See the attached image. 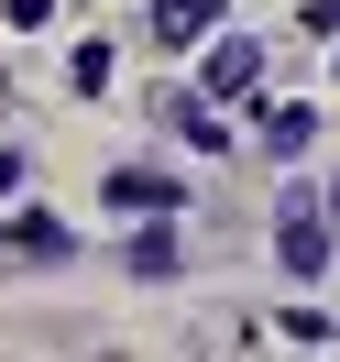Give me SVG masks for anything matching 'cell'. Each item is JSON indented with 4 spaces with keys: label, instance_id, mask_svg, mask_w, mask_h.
<instances>
[{
    "label": "cell",
    "instance_id": "cell-1",
    "mask_svg": "<svg viewBox=\"0 0 340 362\" xmlns=\"http://www.w3.org/2000/svg\"><path fill=\"white\" fill-rule=\"evenodd\" d=\"M274 264H286V274H329V264H340V252H329V209L296 198V209H286V230H274Z\"/></svg>",
    "mask_w": 340,
    "mask_h": 362
},
{
    "label": "cell",
    "instance_id": "cell-2",
    "mask_svg": "<svg viewBox=\"0 0 340 362\" xmlns=\"http://www.w3.org/2000/svg\"><path fill=\"white\" fill-rule=\"evenodd\" d=\"M264 88V45H252V33H230L220 55H209V99H252Z\"/></svg>",
    "mask_w": 340,
    "mask_h": 362
},
{
    "label": "cell",
    "instance_id": "cell-3",
    "mask_svg": "<svg viewBox=\"0 0 340 362\" xmlns=\"http://www.w3.org/2000/svg\"><path fill=\"white\" fill-rule=\"evenodd\" d=\"M209 23H220V0H154V45H165V55H187Z\"/></svg>",
    "mask_w": 340,
    "mask_h": 362
},
{
    "label": "cell",
    "instance_id": "cell-4",
    "mask_svg": "<svg viewBox=\"0 0 340 362\" xmlns=\"http://www.w3.org/2000/svg\"><path fill=\"white\" fill-rule=\"evenodd\" d=\"M110 198H121V209H165V220H176V176H154V165H121Z\"/></svg>",
    "mask_w": 340,
    "mask_h": 362
},
{
    "label": "cell",
    "instance_id": "cell-5",
    "mask_svg": "<svg viewBox=\"0 0 340 362\" xmlns=\"http://www.w3.org/2000/svg\"><path fill=\"white\" fill-rule=\"evenodd\" d=\"M307 132H318L307 110H274V121H264V154H307Z\"/></svg>",
    "mask_w": 340,
    "mask_h": 362
},
{
    "label": "cell",
    "instance_id": "cell-6",
    "mask_svg": "<svg viewBox=\"0 0 340 362\" xmlns=\"http://www.w3.org/2000/svg\"><path fill=\"white\" fill-rule=\"evenodd\" d=\"M11 252H33V264H55V252H66V230H55V220H11Z\"/></svg>",
    "mask_w": 340,
    "mask_h": 362
},
{
    "label": "cell",
    "instance_id": "cell-7",
    "mask_svg": "<svg viewBox=\"0 0 340 362\" xmlns=\"http://www.w3.org/2000/svg\"><path fill=\"white\" fill-rule=\"evenodd\" d=\"M45 11H55V0H0V23H23V33L45 23Z\"/></svg>",
    "mask_w": 340,
    "mask_h": 362
},
{
    "label": "cell",
    "instance_id": "cell-8",
    "mask_svg": "<svg viewBox=\"0 0 340 362\" xmlns=\"http://www.w3.org/2000/svg\"><path fill=\"white\" fill-rule=\"evenodd\" d=\"M11 187H23V154H11V143H0V198H11Z\"/></svg>",
    "mask_w": 340,
    "mask_h": 362
}]
</instances>
